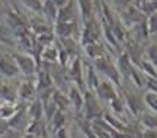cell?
Wrapping results in <instances>:
<instances>
[{"label":"cell","instance_id":"6da1fadb","mask_svg":"<svg viewBox=\"0 0 157 138\" xmlns=\"http://www.w3.org/2000/svg\"><path fill=\"white\" fill-rule=\"evenodd\" d=\"M92 64L95 66V68L98 70V73L103 74L108 80H111L112 83L121 86V80H122V76L118 70V66H113L112 60L106 57V55H102L99 58H95L92 61Z\"/></svg>","mask_w":157,"mask_h":138},{"label":"cell","instance_id":"7a4b0ae2","mask_svg":"<svg viewBox=\"0 0 157 138\" xmlns=\"http://www.w3.org/2000/svg\"><path fill=\"white\" fill-rule=\"evenodd\" d=\"M102 100L98 98L95 90H86L84 92V108H83V112H84V119L87 121H95V119H99L102 118L103 115V109H102V105H101Z\"/></svg>","mask_w":157,"mask_h":138},{"label":"cell","instance_id":"3957f363","mask_svg":"<svg viewBox=\"0 0 157 138\" xmlns=\"http://www.w3.org/2000/svg\"><path fill=\"white\" fill-rule=\"evenodd\" d=\"M66 68H67L70 82L77 84L82 90H87L86 82H84V63L82 61V58L80 57H71V61L68 63V66Z\"/></svg>","mask_w":157,"mask_h":138},{"label":"cell","instance_id":"277c9868","mask_svg":"<svg viewBox=\"0 0 157 138\" xmlns=\"http://www.w3.org/2000/svg\"><path fill=\"white\" fill-rule=\"evenodd\" d=\"M13 57L16 60L21 73L25 77H32V76L36 74L39 66H38V61H35V58L32 55L25 54V52H15Z\"/></svg>","mask_w":157,"mask_h":138},{"label":"cell","instance_id":"5b68a950","mask_svg":"<svg viewBox=\"0 0 157 138\" xmlns=\"http://www.w3.org/2000/svg\"><path fill=\"white\" fill-rule=\"evenodd\" d=\"M0 73L6 77H15L21 73L13 54H0Z\"/></svg>","mask_w":157,"mask_h":138},{"label":"cell","instance_id":"8992f818","mask_svg":"<svg viewBox=\"0 0 157 138\" xmlns=\"http://www.w3.org/2000/svg\"><path fill=\"white\" fill-rule=\"evenodd\" d=\"M115 83H112L111 80H102L101 84L98 86L95 92L98 94V98L102 100V102H112L115 98H118L117 94V89L113 86Z\"/></svg>","mask_w":157,"mask_h":138},{"label":"cell","instance_id":"52a82bcc","mask_svg":"<svg viewBox=\"0 0 157 138\" xmlns=\"http://www.w3.org/2000/svg\"><path fill=\"white\" fill-rule=\"evenodd\" d=\"M84 92H86V90H82V89L78 87L77 84H74L73 82L70 83V86H68V90H67L68 99H70L71 106H73L77 112L83 110V108H84Z\"/></svg>","mask_w":157,"mask_h":138},{"label":"cell","instance_id":"ba28073f","mask_svg":"<svg viewBox=\"0 0 157 138\" xmlns=\"http://www.w3.org/2000/svg\"><path fill=\"white\" fill-rule=\"evenodd\" d=\"M35 83H36V89H38V93L42 92L45 89L52 87V77H51V73L48 70V67L42 64V67H39L36 74H35Z\"/></svg>","mask_w":157,"mask_h":138},{"label":"cell","instance_id":"9c48e42d","mask_svg":"<svg viewBox=\"0 0 157 138\" xmlns=\"http://www.w3.org/2000/svg\"><path fill=\"white\" fill-rule=\"evenodd\" d=\"M77 22V15H76V5L73 0H70L67 5L58 10L56 23H74Z\"/></svg>","mask_w":157,"mask_h":138},{"label":"cell","instance_id":"30bf717a","mask_svg":"<svg viewBox=\"0 0 157 138\" xmlns=\"http://www.w3.org/2000/svg\"><path fill=\"white\" fill-rule=\"evenodd\" d=\"M84 82H86V87L89 90H96L98 86L101 84L102 80L99 79V73L93 64L84 63Z\"/></svg>","mask_w":157,"mask_h":138},{"label":"cell","instance_id":"8fae6325","mask_svg":"<svg viewBox=\"0 0 157 138\" xmlns=\"http://www.w3.org/2000/svg\"><path fill=\"white\" fill-rule=\"evenodd\" d=\"M35 93H38V89H36V83L32 82V80H25V82L19 86V90H17V94L19 98L25 102H32L35 100Z\"/></svg>","mask_w":157,"mask_h":138},{"label":"cell","instance_id":"7c38bea8","mask_svg":"<svg viewBox=\"0 0 157 138\" xmlns=\"http://www.w3.org/2000/svg\"><path fill=\"white\" fill-rule=\"evenodd\" d=\"M28 108H19L17 109V112L15 113V115L12 116L10 119H9V124H10V128H15V129H23V128H26L29 125V122L28 121Z\"/></svg>","mask_w":157,"mask_h":138},{"label":"cell","instance_id":"4fadbf2b","mask_svg":"<svg viewBox=\"0 0 157 138\" xmlns=\"http://www.w3.org/2000/svg\"><path fill=\"white\" fill-rule=\"evenodd\" d=\"M125 102H127V108L132 115H140V113L143 115L144 103L137 94H132V92H127L125 93Z\"/></svg>","mask_w":157,"mask_h":138},{"label":"cell","instance_id":"5bb4252c","mask_svg":"<svg viewBox=\"0 0 157 138\" xmlns=\"http://www.w3.org/2000/svg\"><path fill=\"white\" fill-rule=\"evenodd\" d=\"M117 66H118V70H119L122 77H129V74H131L132 68H134V63L129 58V55L124 51L122 54L119 55V58H118Z\"/></svg>","mask_w":157,"mask_h":138},{"label":"cell","instance_id":"9a60e30c","mask_svg":"<svg viewBox=\"0 0 157 138\" xmlns=\"http://www.w3.org/2000/svg\"><path fill=\"white\" fill-rule=\"evenodd\" d=\"M28 115L31 121H41L44 116V103L41 102V99L32 100L28 106Z\"/></svg>","mask_w":157,"mask_h":138},{"label":"cell","instance_id":"2e32d148","mask_svg":"<svg viewBox=\"0 0 157 138\" xmlns=\"http://www.w3.org/2000/svg\"><path fill=\"white\" fill-rule=\"evenodd\" d=\"M77 5L83 23L92 21L93 19V2L92 0H77Z\"/></svg>","mask_w":157,"mask_h":138},{"label":"cell","instance_id":"e0dca14e","mask_svg":"<svg viewBox=\"0 0 157 138\" xmlns=\"http://www.w3.org/2000/svg\"><path fill=\"white\" fill-rule=\"evenodd\" d=\"M58 55H60V48H58V45H54L52 42L42 50L41 58L45 63H58Z\"/></svg>","mask_w":157,"mask_h":138},{"label":"cell","instance_id":"ac0fdd59","mask_svg":"<svg viewBox=\"0 0 157 138\" xmlns=\"http://www.w3.org/2000/svg\"><path fill=\"white\" fill-rule=\"evenodd\" d=\"M52 102L56 103V106L58 108V109L64 110V112H66V109H68V106L71 105V103H70V99H68V94H66V92L58 90V89L54 90V94H52Z\"/></svg>","mask_w":157,"mask_h":138},{"label":"cell","instance_id":"d6986e66","mask_svg":"<svg viewBox=\"0 0 157 138\" xmlns=\"http://www.w3.org/2000/svg\"><path fill=\"white\" fill-rule=\"evenodd\" d=\"M58 7L52 0H45L42 3V12H44V16L50 21V22H57V16H58Z\"/></svg>","mask_w":157,"mask_h":138},{"label":"cell","instance_id":"ffe728a7","mask_svg":"<svg viewBox=\"0 0 157 138\" xmlns=\"http://www.w3.org/2000/svg\"><path fill=\"white\" fill-rule=\"evenodd\" d=\"M84 52H86V55H87L89 58L95 60V58H99L102 55H105V48H103V45L99 44V41H98V42H93V44L84 45Z\"/></svg>","mask_w":157,"mask_h":138},{"label":"cell","instance_id":"44dd1931","mask_svg":"<svg viewBox=\"0 0 157 138\" xmlns=\"http://www.w3.org/2000/svg\"><path fill=\"white\" fill-rule=\"evenodd\" d=\"M17 96H19V94H17L16 92L13 90V87L9 86V84H3L2 89H0V99L7 102V103H15V100H16Z\"/></svg>","mask_w":157,"mask_h":138},{"label":"cell","instance_id":"7402d4cb","mask_svg":"<svg viewBox=\"0 0 157 138\" xmlns=\"http://www.w3.org/2000/svg\"><path fill=\"white\" fill-rule=\"evenodd\" d=\"M26 132L34 134V135H36L38 138L45 137V127H44V124H42V119H41V121L29 122V125L26 127Z\"/></svg>","mask_w":157,"mask_h":138},{"label":"cell","instance_id":"603a6c76","mask_svg":"<svg viewBox=\"0 0 157 138\" xmlns=\"http://www.w3.org/2000/svg\"><path fill=\"white\" fill-rule=\"evenodd\" d=\"M50 125L54 129V132L58 131L60 128H64V125H66V113H64V110H60V109L57 110L56 115L52 116V119L50 121Z\"/></svg>","mask_w":157,"mask_h":138},{"label":"cell","instance_id":"cb8c5ba5","mask_svg":"<svg viewBox=\"0 0 157 138\" xmlns=\"http://www.w3.org/2000/svg\"><path fill=\"white\" fill-rule=\"evenodd\" d=\"M140 122L144 128L157 129V115H154V113H143Z\"/></svg>","mask_w":157,"mask_h":138},{"label":"cell","instance_id":"d4e9b609","mask_svg":"<svg viewBox=\"0 0 157 138\" xmlns=\"http://www.w3.org/2000/svg\"><path fill=\"white\" fill-rule=\"evenodd\" d=\"M103 118H105V121H106L112 128H115L117 131H119V132H124V131H125L127 125H125L122 121H119L117 116H112L111 113H103Z\"/></svg>","mask_w":157,"mask_h":138},{"label":"cell","instance_id":"484cf974","mask_svg":"<svg viewBox=\"0 0 157 138\" xmlns=\"http://www.w3.org/2000/svg\"><path fill=\"white\" fill-rule=\"evenodd\" d=\"M19 109V106H15V103H3L2 108H0V116L2 118H6V119H10L12 116L15 115Z\"/></svg>","mask_w":157,"mask_h":138},{"label":"cell","instance_id":"4316f807","mask_svg":"<svg viewBox=\"0 0 157 138\" xmlns=\"http://www.w3.org/2000/svg\"><path fill=\"white\" fill-rule=\"evenodd\" d=\"M144 103H146L153 112H157V93L156 92L147 90V93L144 94Z\"/></svg>","mask_w":157,"mask_h":138},{"label":"cell","instance_id":"83f0119b","mask_svg":"<svg viewBox=\"0 0 157 138\" xmlns=\"http://www.w3.org/2000/svg\"><path fill=\"white\" fill-rule=\"evenodd\" d=\"M140 7H141V12H144L146 15L150 16L154 12H157V2H154V0H147L146 3H143Z\"/></svg>","mask_w":157,"mask_h":138},{"label":"cell","instance_id":"f1b7e54d","mask_svg":"<svg viewBox=\"0 0 157 138\" xmlns=\"http://www.w3.org/2000/svg\"><path fill=\"white\" fill-rule=\"evenodd\" d=\"M58 110V108L56 106V103L51 100L50 103H47V105H44V116L47 118V121L50 122L51 119H52V116L56 115V112Z\"/></svg>","mask_w":157,"mask_h":138},{"label":"cell","instance_id":"f546056e","mask_svg":"<svg viewBox=\"0 0 157 138\" xmlns=\"http://www.w3.org/2000/svg\"><path fill=\"white\" fill-rule=\"evenodd\" d=\"M21 2L32 12H42V3H41V0H21Z\"/></svg>","mask_w":157,"mask_h":138},{"label":"cell","instance_id":"4dcf8cb0","mask_svg":"<svg viewBox=\"0 0 157 138\" xmlns=\"http://www.w3.org/2000/svg\"><path fill=\"white\" fill-rule=\"evenodd\" d=\"M109 105H111V109L115 112V113H122L124 112V109H125V105H124V102H122V99L118 96V98H115V99L112 100V102H109Z\"/></svg>","mask_w":157,"mask_h":138},{"label":"cell","instance_id":"1f68e13d","mask_svg":"<svg viewBox=\"0 0 157 138\" xmlns=\"http://www.w3.org/2000/svg\"><path fill=\"white\" fill-rule=\"evenodd\" d=\"M147 28L150 33H157V12H154L153 15L148 16L147 19Z\"/></svg>","mask_w":157,"mask_h":138},{"label":"cell","instance_id":"d6a6232c","mask_svg":"<svg viewBox=\"0 0 157 138\" xmlns=\"http://www.w3.org/2000/svg\"><path fill=\"white\" fill-rule=\"evenodd\" d=\"M147 58L151 61L154 66H157V42L151 44L147 48Z\"/></svg>","mask_w":157,"mask_h":138},{"label":"cell","instance_id":"836d02e7","mask_svg":"<svg viewBox=\"0 0 157 138\" xmlns=\"http://www.w3.org/2000/svg\"><path fill=\"white\" fill-rule=\"evenodd\" d=\"M23 134L19 131V129H15V128H9L7 131H6L3 135L0 138H22Z\"/></svg>","mask_w":157,"mask_h":138},{"label":"cell","instance_id":"e575fe53","mask_svg":"<svg viewBox=\"0 0 157 138\" xmlns=\"http://www.w3.org/2000/svg\"><path fill=\"white\" fill-rule=\"evenodd\" d=\"M146 87L150 92H156L157 93V77H150L146 76Z\"/></svg>","mask_w":157,"mask_h":138},{"label":"cell","instance_id":"d590c367","mask_svg":"<svg viewBox=\"0 0 157 138\" xmlns=\"http://www.w3.org/2000/svg\"><path fill=\"white\" fill-rule=\"evenodd\" d=\"M9 128H10L9 119H6V118H2V116H0V137H2Z\"/></svg>","mask_w":157,"mask_h":138},{"label":"cell","instance_id":"8d00e7d4","mask_svg":"<svg viewBox=\"0 0 157 138\" xmlns=\"http://www.w3.org/2000/svg\"><path fill=\"white\" fill-rule=\"evenodd\" d=\"M143 138H157V129L146 128L144 132H143Z\"/></svg>","mask_w":157,"mask_h":138},{"label":"cell","instance_id":"74e56055","mask_svg":"<svg viewBox=\"0 0 157 138\" xmlns=\"http://www.w3.org/2000/svg\"><path fill=\"white\" fill-rule=\"evenodd\" d=\"M56 138H68V131L67 128H60L58 131H56Z\"/></svg>","mask_w":157,"mask_h":138},{"label":"cell","instance_id":"f35d334b","mask_svg":"<svg viewBox=\"0 0 157 138\" xmlns=\"http://www.w3.org/2000/svg\"><path fill=\"white\" fill-rule=\"evenodd\" d=\"M52 2L57 5V7H58V9H61V7H64V6L67 5L70 0H52Z\"/></svg>","mask_w":157,"mask_h":138},{"label":"cell","instance_id":"ab89813d","mask_svg":"<svg viewBox=\"0 0 157 138\" xmlns=\"http://www.w3.org/2000/svg\"><path fill=\"white\" fill-rule=\"evenodd\" d=\"M22 138H38L36 135H34V134H29V132H25L23 134V137Z\"/></svg>","mask_w":157,"mask_h":138},{"label":"cell","instance_id":"60d3db41","mask_svg":"<svg viewBox=\"0 0 157 138\" xmlns=\"http://www.w3.org/2000/svg\"><path fill=\"white\" fill-rule=\"evenodd\" d=\"M121 138H134V137H132V135H131V134H129V132H127V131H125V132H122V135H121Z\"/></svg>","mask_w":157,"mask_h":138},{"label":"cell","instance_id":"b9f144b4","mask_svg":"<svg viewBox=\"0 0 157 138\" xmlns=\"http://www.w3.org/2000/svg\"><path fill=\"white\" fill-rule=\"evenodd\" d=\"M3 84H5V83H3L2 80H0V89H2V86H3Z\"/></svg>","mask_w":157,"mask_h":138},{"label":"cell","instance_id":"7bdbcfd3","mask_svg":"<svg viewBox=\"0 0 157 138\" xmlns=\"http://www.w3.org/2000/svg\"><path fill=\"white\" fill-rule=\"evenodd\" d=\"M71 138H77V137H76V135H73V137H71Z\"/></svg>","mask_w":157,"mask_h":138},{"label":"cell","instance_id":"ee69618b","mask_svg":"<svg viewBox=\"0 0 157 138\" xmlns=\"http://www.w3.org/2000/svg\"><path fill=\"white\" fill-rule=\"evenodd\" d=\"M2 105H3V103H2V102H0V108H2Z\"/></svg>","mask_w":157,"mask_h":138},{"label":"cell","instance_id":"f6af8a7d","mask_svg":"<svg viewBox=\"0 0 157 138\" xmlns=\"http://www.w3.org/2000/svg\"><path fill=\"white\" fill-rule=\"evenodd\" d=\"M154 2H157V0H154Z\"/></svg>","mask_w":157,"mask_h":138}]
</instances>
